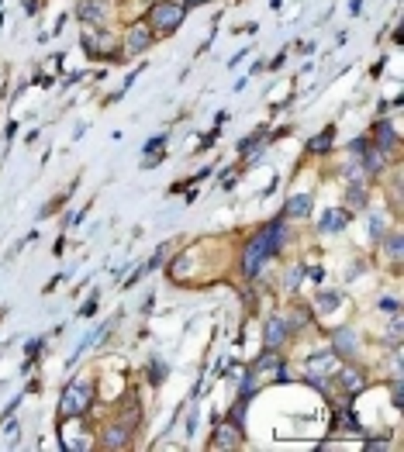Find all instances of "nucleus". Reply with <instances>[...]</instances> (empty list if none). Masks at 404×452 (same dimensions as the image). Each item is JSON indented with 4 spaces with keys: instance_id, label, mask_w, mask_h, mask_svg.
<instances>
[{
    "instance_id": "obj_6",
    "label": "nucleus",
    "mask_w": 404,
    "mask_h": 452,
    "mask_svg": "<svg viewBox=\"0 0 404 452\" xmlns=\"http://www.w3.org/2000/svg\"><path fill=\"white\" fill-rule=\"evenodd\" d=\"M100 446H104V449H128V446H131V428H125L121 422H118V425H107V428L100 432Z\"/></svg>"
},
{
    "instance_id": "obj_17",
    "label": "nucleus",
    "mask_w": 404,
    "mask_h": 452,
    "mask_svg": "<svg viewBox=\"0 0 404 452\" xmlns=\"http://www.w3.org/2000/svg\"><path fill=\"white\" fill-rule=\"evenodd\" d=\"M266 142V132H256V135H249V138H242L239 142V152H252L256 145H263Z\"/></svg>"
},
{
    "instance_id": "obj_19",
    "label": "nucleus",
    "mask_w": 404,
    "mask_h": 452,
    "mask_svg": "<svg viewBox=\"0 0 404 452\" xmlns=\"http://www.w3.org/2000/svg\"><path fill=\"white\" fill-rule=\"evenodd\" d=\"M349 204H353V208H363V204H367V190H363V187H349Z\"/></svg>"
},
{
    "instance_id": "obj_20",
    "label": "nucleus",
    "mask_w": 404,
    "mask_h": 452,
    "mask_svg": "<svg viewBox=\"0 0 404 452\" xmlns=\"http://www.w3.org/2000/svg\"><path fill=\"white\" fill-rule=\"evenodd\" d=\"M318 307H322V311L339 307V293H332V290H329V293H322V297H318Z\"/></svg>"
},
{
    "instance_id": "obj_23",
    "label": "nucleus",
    "mask_w": 404,
    "mask_h": 452,
    "mask_svg": "<svg viewBox=\"0 0 404 452\" xmlns=\"http://www.w3.org/2000/svg\"><path fill=\"white\" fill-rule=\"evenodd\" d=\"M214 142H218V128H214V132H208V135H204V142H201V149H211V145H214Z\"/></svg>"
},
{
    "instance_id": "obj_3",
    "label": "nucleus",
    "mask_w": 404,
    "mask_h": 452,
    "mask_svg": "<svg viewBox=\"0 0 404 452\" xmlns=\"http://www.w3.org/2000/svg\"><path fill=\"white\" fill-rule=\"evenodd\" d=\"M353 152H360V156H363V163H360V166H363L367 173H374V177H377V173H384V170H387V152H384V149H377L374 142L360 138V142H353Z\"/></svg>"
},
{
    "instance_id": "obj_21",
    "label": "nucleus",
    "mask_w": 404,
    "mask_h": 452,
    "mask_svg": "<svg viewBox=\"0 0 404 452\" xmlns=\"http://www.w3.org/2000/svg\"><path fill=\"white\" fill-rule=\"evenodd\" d=\"M163 145H166V135H152V138L145 142V156H149V152H156V149L163 152Z\"/></svg>"
},
{
    "instance_id": "obj_27",
    "label": "nucleus",
    "mask_w": 404,
    "mask_h": 452,
    "mask_svg": "<svg viewBox=\"0 0 404 452\" xmlns=\"http://www.w3.org/2000/svg\"><path fill=\"white\" fill-rule=\"evenodd\" d=\"M38 349H42V338H35V342H28V356H35Z\"/></svg>"
},
{
    "instance_id": "obj_4",
    "label": "nucleus",
    "mask_w": 404,
    "mask_h": 452,
    "mask_svg": "<svg viewBox=\"0 0 404 452\" xmlns=\"http://www.w3.org/2000/svg\"><path fill=\"white\" fill-rule=\"evenodd\" d=\"M266 255H270V248H266L263 235L249 238L246 248H242V273H246V276H256V273H259V262H263Z\"/></svg>"
},
{
    "instance_id": "obj_14",
    "label": "nucleus",
    "mask_w": 404,
    "mask_h": 452,
    "mask_svg": "<svg viewBox=\"0 0 404 452\" xmlns=\"http://www.w3.org/2000/svg\"><path fill=\"white\" fill-rule=\"evenodd\" d=\"M332 138H336V128L329 125L325 132H318V135L308 142V152H329V149H332Z\"/></svg>"
},
{
    "instance_id": "obj_24",
    "label": "nucleus",
    "mask_w": 404,
    "mask_h": 452,
    "mask_svg": "<svg viewBox=\"0 0 404 452\" xmlns=\"http://www.w3.org/2000/svg\"><path fill=\"white\" fill-rule=\"evenodd\" d=\"M391 397H394V404L401 408V404H404V390H401V383H394V390H391Z\"/></svg>"
},
{
    "instance_id": "obj_11",
    "label": "nucleus",
    "mask_w": 404,
    "mask_h": 452,
    "mask_svg": "<svg viewBox=\"0 0 404 452\" xmlns=\"http://www.w3.org/2000/svg\"><path fill=\"white\" fill-rule=\"evenodd\" d=\"M374 145L384 149V152H391V149L398 145V135H394V128H391L387 121H380V125L374 128Z\"/></svg>"
},
{
    "instance_id": "obj_10",
    "label": "nucleus",
    "mask_w": 404,
    "mask_h": 452,
    "mask_svg": "<svg viewBox=\"0 0 404 452\" xmlns=\"http://www.w3.org/2000/svg\"><path fill=\"white\" fill-rule=\"evenodd\" d=\"M349 222H353V215L342 211V208H336V211H325V218L318 222V228H322V231H342Z\"/></svg>"
},
{
    "instance_id": "obj_25",
    "label": "nucleus",
    "mask_w": 404,
    "mask_h": 452,
    "mask_svg": "<svg viewBox=\"0 0 404 452\" xmlns=\"http://www.w3.org/2000/svg\"><path fill=\"white\" fill-rule=\"evenodd\" d=\"M93 311H97V293H93V297H90V300H86V304H83V314H86V318H90V314H93Z\"/></svg>"
},
{
    "instance_id": "obj_13",
    "label": "nucleus",
    "mask_w": 404,
    "mask_h": 452,
    "mask_svg": "<svg viewBox=\"0 0 404 452\" xmlns=\"http://www.w3.org/2000/svg\"><path fill=\"white\" fill-rule=\"evenodd\" d=\"M263 338H266V345H270V349H280V345H284V338H287V325H284L280 318H270V321H266V335H263Z\"/></svg>"
},
{
    "instance_id": "obj_16",
    "label": "nucleus",
    "mask_w": 404,
    "mask_h": 452,
    "mask_svg": "<svg viewBox=\"0 0 404 452\" xmlns=\"http://www.w3.org/2000/svg\"><path fill=\"white\" fill-rule=\"evenodd\" d=\"M336 349H339V352H353V349H356V335H353L349 328H339V332H336Z\"/></svg>"
},
{
    "instance_id": "obj_12",
    "label": "nucleus",
    "mask_w": 404,
    "mask_h": 452,
    "mask_svg": "<svg viewBox=\"0 0 404 452\" xmlns=\"http://www.w3.org/2000/svg\"><path fill=\"white\" fill-rule=\"evenodd\" d=\"M308 211H311V197L308 194H294L287 201V208H284V218H308Z\"/></svg>"
},
{
    "instance_id": "obj_7",
    "label": "nucleus",
    "mask_w": 404,
    "mask_h": 452,
    "mask_svg": "<svg viewBox=\"0 0 404 452\" xmlns=\"http://www.w3.org/2000/svg\"><path fill=\"white\" fill-rule=\"evenodd\" d=\"M152 42H156V31H152L149 24H131V31H128V52H131V55L145 52Z\"/></svg>"
},
{
    "instance_id": "obj_9",
    "label": "nucleus",
    "mask_w": 404,
    "mask_h": 452,
    "mask_svg": "<svg viewBox=\"0 0 404 452\" xmlns=\"http://www.w3.org/2000/svg\"><path fill=\"white\" fill-rule=\"evenodd\" d=\"M104 14H107L104 0H80L76 3V17L80 21H104Z\"/></svg>"
},
{
    "instance_id": "obj_18",
    "label": "nucleus",
    "mask_w": 404,
    "mask_h": 452,
    "mask_svg": "<svg viewBox=\"0 0 404 452\" xmlns=\"http://www.w3.org/2000/svg\"><path fill=\"white\" fill-rule=\"evenodd\" d=\"M149 380H152V383H163V380H166V363L152 359V366H149Z\"/></svg>"
},
{
    "instance_id": "obj_26",
    "label": "nucleus",
    "mask_w": 404,
    "mask_h": 452,
    "mask_svg": "<svg viewBox=\"0 0 404 452\" xmlns=\"http://www.w3.org/2000/svg\"><path fill=\"white\" fill-rule=\"evenodd\" d=\"M380 307H384V311H391V314H394V311H398V300H394V297H387V300H384V304H380Z\"/></svg>"
},
{
    "instance_id": "obj_28",
    "label": "nucleus",
    "mask_w": 404,
    "mask_h": 452,
    "mask_svg": "<svg viewBox=\"0 0 404 452\" xmlns=\"http://www.w3.org/2000/svg\"><path fill=\"white\" fill-rule=\"evenodd\" d=\"M204 0H183V7H201Z\"/></svg>"
},
{
    "instance_id": "obj_22",
    "label": "nucleus",
    "mask_w": 404,
    "mask_h": 452,
    "mask_svg": "<svg viewBox=\"0 0 404 452\" xmlns=\"http://www.w3.org/2000/svg\"><path fill=\"white\" fill-rule=\"evenodd\" d=\"M387 252H391L394 259H401V235H391V238H387Z\"/></svg>"
},
{
    "instance_id": "obj_1",
    "label": "nucleus",
    "mask_w": 404,
    "mask_h": 452,
    "mask_svg": "<svg viewBox=\"0 0 404 452\" xmlns=\"http://www.w3.org/2000/svg\"><path fill=\"white\" fill-rule=\"evenodd\" d=\"M90 404H93V387H90L86 380H76V383H69V387L62 390L59 418H62V422H66V418H80V415L90 411Z\"/></svg>"
},
{
    "instance_id": "obj_5",
    "label": "nucleus",
    "mask_w": 404,
    "mask_h": 452,
    "mask_svg": "<svg viewBox=\"0 0 404 452\" xmlns=\"http://www.w3.org/2000/svg\"><path fill=\"white\" fill-rule=\"evenodd\" d=\"M211 449H242V425L221 422L211 435Z\"/></svg>"
},
{
    "instance_id": "obj_2",
    "label": "nucleus",
    "mask_w": 404,
    "mask_h": 452,
    "mask_svg": "<svg viewBox=\"0 0 404 452\" xmlns=\"http://www.w3.org/2000/svg\"><path fill=\"white\" fill-rule=\"evenodd\" d=\"M183 14H187L183 3L159 0V3H152V10H149V28H152V31H163V35H173V31L180 28Z\"/></svg>"
},
{
    "instance_id": "obj_8",
    "label": "nucleus",
    "mask_w": 404,
    "mask_h": 452,
    "mask_svg": "<svg viewBox=\"0 0 404 452\" xmlns=\"http://www.w3.org/2000/svg\"><path fill=\"white\" fill-rule=\"evenodd\" d=\"M259 235H263V242H266L270 255H277V252L284 248V242H287V225H284V218H280V222H273L270 228H263Z\"/></svg>"
},
{
    "instance_id": "obj_15",
    "label": "nucleus",
    "mask_w": 404,
    "mask_h": 452,
    "mask_svg": "<svg viewBox=\"0 0 404 452\" xmlns=\"http://www.w3.org/2000/svg\"><path fill=\"white\" fill-rule=\"evenodd\" d=\"M342 383H346V394H360L363 390V373L360 370H342Z\"/></svg>"
}]
</instances>
